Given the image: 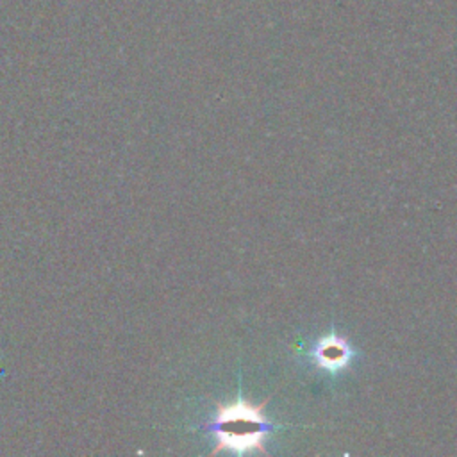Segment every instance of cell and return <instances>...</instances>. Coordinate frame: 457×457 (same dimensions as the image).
Returning <instances> with one entry per match:
<instances>
[{"mask_svg": "<svg viewBox=\"0 0 457 457\" xmlns=\"http://www.w3.org/2000/svg\"><path fill=\"white\" fill-rule=\"evenodd\" d=\"M262 403H250L246 400H234L218 405L216 418L209 430L216 436V448L212 453L230 450L245 453L252 450L264 452V437L271 432V423L264 418Z\"/></svg>", "mask_w": 457, "mask_h": 457, "instance_id": "1", "label": "cell"}, {"mask_svg": "<svg viewBox=\"0 0 457 457\" xmlns=\"http://www.w3.org/2000/svg\"><path fill=\"white\" fill-rule=\"evenodd\" d=\"M312 355H314V362L321 370L336 373L339 370H345L352 361V348L345 337L328 334L316 343Z\"/></svg>", "mask_w": 457, "mask_h": 457, "instance_id": "2", "label": "cell"}]
</instances>
